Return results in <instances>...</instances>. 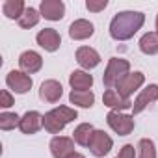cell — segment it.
Returning a JSON list of instances; mask_svg holds the SVG:
<instances>
[{
	"instance_id": "obj_1",
	"label": "cell",
	"mask_w": 158,
	"mask_h": 158,
	"mask_svg": "<svg viewBox=\"0 0 158 158\" xmlns=\"http://www.w3.org/2000/svg\"><path fill=\"white\" fill-rule=\"evenodd\" d=\"M145 23V15L141 11H119L114 15L110 23V35L115 41H128L141 30Z\"/></svg>"
},
{
	"instance_id": "obj_2",
	"label": "cell",
	"mask_w": 158,
	"mask_h": 158,
	"mask_svg": "<svg viewBox=\"0 0 158 158\" xmlns=\"http://www.w3.org/2000/svg\"><path fill=\"white\" fill-rule=\"evenodd\" d=\"M130 73V63L128 60H123V58H110L108 60V65L104 69V74H102V84L108 88V89H115L117 84L123 80V78Z\"/></svg>"
},
{
	"instance_id": "obj_3",
	"label": "cell",
	"mask_w": 158,
	"mask_h": 158,
	"mask_svg": "<svg viewBox=\"0 0 158 158\" xmlns=\"http://www.w3.org/2000/svg\"><path fill=\"white\" fill-rule=\"evenodd\" d=\"M106 123L119 136H128L134 130V127H136L134 115H128V114H123V112H108Z\"/></svg>"
},
{
	"instance_id": "obj_4",
	"label": "cell",
	"mask_w": 158,
	"mask_h": 158,
	"mask_svg": "<svg viewBox=\"0 0 158 158\" xmlns=\"http://www.w3.org/2000/svg\"><path fill=\"white\" fill-rule=\"evenodd\" d=\"M6 86H8L13 93H17V95H24V93H28V91L32 89L34 82H32L30 74L13 69V71H10L8 76H6Z\"/></svg>"
},
{
	"instance_id": "obj_5",
	"label": "cell",
	"mask_w": 158,
	"mask_h": 158,
	"mask_svg": "<svg viewBox=\"0 0 158 158\" xmlns=\"http://www.w3.org/2000/svg\"><path fill=\"white\" fill-rule=\"evenodd\" d=\"M89 152L93 154V156H97V158H102V156H106L110 151H112V147H114V139L104 132V130H95L93 132V136H91V139H89Z\"/></svg>"
},
{
	"instance_id": "obj_6",
	"label": "cell",
	"mask_w": 158,
	"mask_h": 158,
	"mask_svg": "<svg viewBox=\"0 0 158 158\" xmlns=\"http://www.w3.org/2000/svg\"><path fill=\"white\" fill-rule=\"evenodd\" d=\"M143 82H145V74L141 73V71H134V73H128L123 80L117 84V91H119V95H123L125 99H130V95L134 93V91H138L141 86H143Z\"/></svg>"
},
{
	"instance_id": "obj_7",
	"label": "cell",
	"mask_w": 158,
	"mask_h": 158,
	"mask_svg": "<svg viewBox=\"0 0 158 158\" xmlns=\"http://www.w3.org/2000/svg\"><path fill=\"white\" fill-rule=\"evenodd\" d=\"M50 154L54 158H69L74 151V139L73 138H67V136H54L50 139Z\"/></svg>"
},
{
	"instance_id": "obj_8",
	"label": "cell",
	"mask_w": 158,
	"mask_h": 158,
	"mask_svg": "<svg viewBox=\"0 0 158 158\" xmlns=\"http://www.w3.org/2000/svg\"><path fill=\"white\" fill-rule=\"evenodd\" d=\"M158 101V84H149L145 89L139 91V95L136 97L134 104H132V115H138L141 114L149 104L156 102Z\"/></svg>"
},
{
	"instance_id": "obj_9",
	"label": "cell",
	"mask_w": 158,
	"mask_h": 158,
	"mask_svg": "<svg viewBox=\"0 0 158 158\" xmlns=\"http://www.w3.org/2000/svg\"><path fill=\"white\" fill-rule=\"evenodd\" d=\"M35 41L41 48H45L47 52H56L61 45V35L58 34V30L54 28H43L37 32Z\"/></svg>"
},
{
	"instance_id": "obj_10",
	"label": "cell",
	"mask_w": 158,
	"mask_h": 158,
	"mask_svg": "<svg viewBox=\"0 0 158 158\" xmlns=\"http://www.w3.org/2000/svg\"><path fill=\"white\" fill-rule=\"evenodd\" d=\"M39 13L47 21H61L65 17V4L61 0H41Z\"/></svg>"
},
{
	"instance_id": "obj_11",
	"label": "cell",
	"mask_w": 158,
	"mask_h": 158,
	"mask_svg": "<svg viewBox=\"0 0 158 158\" xmlns=\"http://www.w3.org/2000/svg\"><path fill=\"white\" fill-rule=\"evenodd\" d=\"M19 67L23 73L26 74H34V73H39L41 67H43V58L39 52L35 50H24L21 56H19Z\"/></svg>"
},
{
	"instance_id": "obj_12",
	"label": "cell",
	"mask_w": 158,
	"mask_h": 158,
	"mask_svg": "<svg viewBox=\"0 0 158 158\" xmlns=\"http://www.w3.org/2000/svg\"><path fill=\"white\" fill-rule=\"evenodd\" d=\"M95 34V26L86 21V19H76L71 23L69 26V37L73 41H84V39H89L91 35Z\"/></svg>"
},
{
	"instance_id": "obj_13",
	"label": "cell",
	"mask_w": 158,
	"mask_h": 158,
	"mask_svg": "<svg viewBox=\"0 0 158 158\" xmlns=\"http://www.w3.org/2000/svg\"><path fill=\"white\" fill-rule=\"evenodd\" d=\"M102 102H104V106H108L112 112H123V110L132 108V104H134L130 99H125L123 95H119L117 89H106L104 95H102Z\"/></svg>"
},
{
	"instance_id": "obj_14",
	"label": "cell",
	"mask_w": 158,
	"mask_h": 158,
	"mask_svg": "<svg viewBox=\"0 0 158 158\" xmlns=\"http://www.w3.org/2000/svg\"><path fill=\"white\" fill-rule=\"evenodd\" d=\"M61 95H63V88L58 80H45L39 88V99L43 102L54 104L61 99Z\"/></svg>"
},
{
	"instance_id": "obj_15",
	"label": "cell",
	"mask_w": 158,
	"mask_h": 158,
	"mask_svg": "<svg viewBox=\"0 0 158 158\" xmlns=\"http://www.w3.org/2000/svg\"><path fill=\"white\" fill-rule=\"evenodd\" d=\"M76 61L82 69H95L101 63V54L91 47H78L76 48Z\"/></svg>"
},
{
	"instance_id": "obj_16",
	"label": "cell",
	"mask_w": 158,
	"mask_h": 158,
	"mask_svg": "<svg viewBox=\"0 0 158 158\" xmlns=\"http://www.w3.org/2000/svg\"><path fill=\"white\" fill-rule=\"evenodd\" d=\"M43 127V115L35 110H30L26 112L23 117H21V125H19V130L23 134H35L39 128Z\"/></svg>"
},
{
	"instance_id": "obj_17",
	"label": "cell",
	"mask_w": 158,
	"mask_h": 158,
	"mask_svg": "<svg viewBox=\"0 0 158 158\" xmlns=\"http://www.w3.org/2000/svg\"><path fill=\"white\" fill-rule=\"evenodd\" d=\"M69 86L74 91H89L93 88V76L88 71H73L69 74Z\"/></svg>"
},
{
	"instance_id": "obj_18",
	"label": "cell",
	"mask_w": 158,
	"mask_h": 158,
	"mask_svg": "<svg viewBox=\"0 0 158 158\" xmlns=\"http://www.w3.org/2000/svg\"><path fill=\"white\" fill-rule=\"evenodd\" d=\"M138 47L143 54L147 56H154L158 54V32H147L139 37Z\"/></svg>"
},
{
	"instance_id": "obj_19",
	"label": "cell",
	"mask_w": 158,
	"mask_h": 158,
	"mask_svg": "<svg viewBox=\"0 0 158 158\" xmlns=\"http://www.w3.org/2000/svg\"><path fill=\"white\" fill-rule=\"evenodd\" d=\"M69 102L78 106V108H91L95 104V93L89 91H71L69 93Z\"/></svg>"
},
{
	"instance_id": "obj_20",
	"label": "cell",
	"mask_w": 158,
	"mask_h": 158,
	"mask_svg": "<svg viewBox=\"0 0 158 158\" xmlns=\"http://www.w3.org/2000/svg\"><path fill=\"white\" fill-rule=\"evenodd\" d=\"M65 121L54 112V110H50V112H47L45 115H43V127H45V130L47 132H50V134H60L63 128H65Z\"/></svg>"
},
{
	"instance_id": "obj_21",
	"label": "cell",
	"mask_w": 158,
	"mask_h": 158,
	"mask_svg": "<svg viewBox=\"0 0 158 158\" xmlns=\"http://www.w3.org/2000/svg\"><path fill=\"white\" fill-rule=\"evenodd\" d=\"M93 132H95V128H93L91 123H80V125L73 130V139H74V143H78V145L88 147V145H89V139H91V136H93Z\"/></svg>"
},
{
	"instance_id": "obj_22",
	"label": "cell",
	"mask_w": 158,
	"mask_h": 158,
	"mask_svg": "<svg viewBox=\"0 0 158 158\" xmlns=\"http://www.w3.org/2000/svg\"><path fill=\"white\" fill-rule=\"evenodd\" d=\"M28 6L23 2V0H6V2L2 4V13L8 17V19H11V21H19L21 17H23V13H24V10H26Z\"/></svg>"
},
{
	"instance_id": "obj_23",
	"label": "cell",
	"mask_w": 158,
	"mask_h": 158,
	"mask_svg": "<svg viewBox=\"0 0 158 158\" xmlns=\"http://www.w3.org/2000/svg\"><path fill=\"white\" fill-rule=\"evenodd\" d=\"M39 19H41V13H39L35 8L28 6V8L24 10L23 17L19 19V26H21V28H24V30H28V28H34V26L39 23Z\"/></svg>"
},
{
	"instance_id": "obj_24",
	"label": "cell",
	"mask_w": 158,
	"mask_h": 158,
	"mask_svg": "<svg viewBox=\"0 0 158 158\" xmlns=\"http://www.w3.org/2000/svg\"><path fill=\"white\" fill-rule=\"evenodd\" d=\"M136 158H156V145L149 138H141L138 141V156Z\"/></svg>"
},
{
	"instance_id": "obj_25",
	"label": "cell",
	"mask_w": 158,
	"mask_h": 158,
	"mask_svg": "<svg viewBox=\"0 0 158 158\" xmlns=\"http://www.w3.org/2000/svg\"><path fill=\"white\" fill-rule=\"evenodd\" d=\"M21 125V117L13 112H2L0 114V128L2 130H13Z\"/></svg>"
},
{
	"instance_id": "obj_26",
	"label": "cell",
	"mask_w": 158,
	"mask_h": 158,
	"mask_svg": "<svg viewBox=\"0 0 158 158\" xmlns=\"http://www.w3.org/2000/svg\"><path fill=\"white\" fill-rule=\"evenodd\" d=\"M54 112L65 121V123H71V121H74V119H78V112L74 110V108H69V106H56L54 108Z\"/></svg>"
},
{
	"instance_id": "obj_27",
	"label": "cell",
	"mask_w": 158,
	"mask_h": 158,
	"mask_svg": "<svg viewBox=\"0 0 158 158\" xmlns=\"http://www.w3.org/2000/svg\"><path fill=\"white\" fill-rule=\"evenodd\" d=\"M106 6H108V0H88L86 2V8L93 13H99V11L106 10Z\"/></svg>"
},
{
	"instance_id": "obj_28",
	"label": "cell",
	"mask_w": 158,
	"mask_h": 158,
	"mask_svg": "<svg viewBox=\"0 0 158 158\" xmlns=\"http://www.w3.org/2000/svg\"><path fill=\"white\" fill-rule=\"evenodd\" d=\"M115 158H136V149H134V145H130V143L123 145L121 151H119V154H117Z\"/></svg>"
},
{
	"instance_id": "obj_29",
	"label": "cell",
	"mask_w": 158,
	"mask_h": 158,
	"mask_svg": "<svg viewBox=\"0 0 158 158\" xmlns=\"http://www.w3.org/2000/svg\"><path fill=\"white\" fill-rule=\"evenodd\" d=\"M0 106H2V108L13 106V97H11V93H10L8 89H2V91H0Z\"/></svg>"
},
{
	"instance_id": "obj_30",
	"label": "cell",
	"mask_w": 158,
	"mask_h": 158,
	"mask_svg": "<svg viewBox=\"0 0 158 158\" xmlns=\"http://www.w3.org/2000/svg\"><path fill=\"white\" fill-rule=\"evenodd\" d=\"M69 158H86V156H84V154H80V152H73Z\"/></svg>"
},
{
	"instance_id": "obj_31",
	"label": "cell",
	"mask_w": 158,
	"mask_h": 158,
	"mask_svg": "<svg viewBox=\"0 0 158 158\" xmlns=\"http://www.w3.org/2000/svg\"><path fill=\"white\" fill-rule=\"evenodd\" d=\"M156 32H158V15H156Z\"/></svg>"
}]
</instances>
